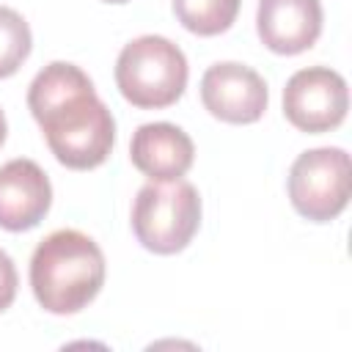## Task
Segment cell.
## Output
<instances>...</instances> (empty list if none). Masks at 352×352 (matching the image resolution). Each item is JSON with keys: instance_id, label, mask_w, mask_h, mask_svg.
<instances>
[{"instance_id": "cell-1", "label": "cell", "mask_w": 352, "mask_h": 352, "mask_svg": "<svg viewBox=\"0 0 352 352\" xmlns=\"http://www.w3.org/2000/svg\"><path fill=\"white\" fill-rule=\"evenodd\" d=\"M28 107L60 165L91 170L110 157L116 121L80 66L63 60L44 66L28 88Z\"/></svg>"}, {"instance_id": "cell-2", "label": "cell", "mask_w": 352, "mask_h": 352, "mask_svg": "<svg viewBox=\"0 0 352 352\" xmlns=\"http://www.w3.org/2000/svg\"><path fill=\"white\" fill-rule=\"evenodd\" d=\"M104 283V256L99 245L77 231L58 228L38 242L30 258V286L38 305L66 316L82 311Z\"/></svg>"}, {"instance_id": "cell-3", "label": "cell", "mask_w": 352, "mask_h": 352, "mask_svg": "<svg viewBox=\"0 0 352 352\" xmlns=\"http://www.w3.org/2000/svg\"><path fill=\"white\" fill-rule=\"evenodd\" d=\"M187 58L165 36L132 38L116 60V85L121 96L143 110L173 104L187 88Z\"/></svg>"}, {"instance_id": "cell-4", "label": "cell", "mask_w": 352, "mask_h": 352, "mask_svg": "<svg viewBox=\"0 0 352 352\" xmlns=\"http://www.w3.org/2000/svg\"><path fill=\"white\" fill-rule=\"evenodd\" d=\"M201 226V195L190 182H148L138 190L132 228L138 242L160 256L179 253Z\"/></svg>"}, {"instance_id": "cell-5", "label": "cell", "mask_w": 352, "mask_h": 352, "mask_svg": "<svg viewBox=\"0 0 352 352\" xmlns=\"http://www.w3.org/2000/svg\"><path fill=\"white\" fill-rule=\"evenodd\" d=\"M292 206L311 223H330L349 204V154L338 146L302 151L289 170Z\"/></svg>"}, {"instance_id": "cell-6", "label": "cell", "mask_w": 352, "mask_h": 352, "mask_svg": "<svg viewBox=\"0 0 352 352\" xmlns=\"http://www.w3.org/2000/svg\"><path fill=\"white\" fill-rule=\"evenodd\" d=\"M349 110L346 80L327 66H308L289 77L283 88V113L302 132H330Z\"/></svg>"}, {"instance_id": "cell-7", "label": "cell", "mask_w": 352, "mask_h": 352, "mask_svg": "<svg viewBox=\"0 0 352 352\" xmlns=\"http://www.w3.org/2000/svg\"><path fill=\"white\" fill-rule=\"evenodd\" d=\"M201 99L204 107L228 124H253L267 110V82L264 77L234 60L214 63L201 77Z\"/></svg>"}, {"instance_id": "cell-8", "label": "cell", "mask_w": 352, "mask_h": 352, "mask_svg": "<svg viewBox=\"0 0 352 352\" xmlns=\"http://www.w3.org/2000/svg\"><path fill=\"white\" fill-rule=\"evenodd\" d=\"M52 204V184L38 162L11 160L0 168V228L30 231Z\"/></svg>"}, {"instance_id": "cell-9", "label": "cell", "mask_w": 352, "mask_h": 352, "mask_svg": "<svg viewBox=\"0 0 352 352\" xmlns=\"http://www.w3.org/2000/svg\"><path fill=\"white\" fill-rule=\"evenodd\" d=\"M129 160L151 182H176L192 168L195 146L190 135L176 124L154 121L135 129Z\"/></svg>"}, {"instance_id": "cell-10", "label": "cell", "mask_w": 352, "mask_h": 352, "mask_svg": "<svg viewBox=\"0 0 352 352\" xmlns=\"http://www.w3.org/2000/svg\"><path fill=\"white\" fill-rule=\"evenodd\" d=\"M256 28L264 47L278 55H297L316 44L322 6L319 0H258Z\"/></svg>"}, {"instance_id": "cell-11", "label": "cell", "mask_w": 352, "mask_h": 352, "mask_svg": "<svg viewBox=\"0 0 352 352\" xmlns=\"http://www.w3.org/2000/svg\"><path fill=\"white\" fill-rule=\"evenodd\" d=\"M173 14L190 33L217 36L234 25L239 0H173Z\"/></svg>"}, {"instance_id": "cell-12", "label": "cell", "mask_w": 352, "mask_h": 352, "mask_svg": "<svg viewBox=\"0 0 352 352\" xmlns=\"http://www.w3.org/2000/svg\"><path fill=\"white\" fill-rule=\"evenodd\" d=\"M30 28L8 6H0V77H11L30 55Z\"/></svg>"}, {"instance_id": "cell-13", "label": "cell", "mask_w": 352, "mask_h": 352, "mask_svg": "<svg viewBox=\"0 0 352 352\" xmlns=\"http://www.w3.org/2000/svg\"><path fill=\"white\" fill-rule=\"evenodd\" d=\"M16 283H19L16 267H14L11 256L0 248V311H6V308L14 302V297H16Z\"/></svg>"}, {"instance_id": "cell-14", "label": "cell", "mask_w": 352, "mask_h": 352, "mask_svg": "<svg viewBox=\"0 0 352 352\" xmlns=\"http://www.w3.org/2000/svg\"><path fill=\"white\" fill-rule=\"evenodd\" d=\"M3 140H6V116L0 110V146H3Z\"/></svg>"}, {"instance_id": "cell-15", "label": "cell", "mask_w": 352, "mask_h": 352, "mask_svg": "<svg viewBox=\"0 0 352 352\" xmlns=\"http://www.w3.org/2000/svg\"><path fill=\"white\" fill-rule=\"evenodd\" d=\"M104 3H126V0H104Z\"/></svg>"}]
</instances>
